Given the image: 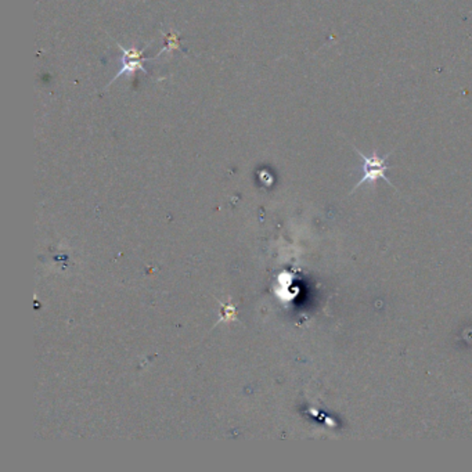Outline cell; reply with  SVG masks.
Instances as JSON below:
<instances>
[{"label":"cell","mask_w":472,"mask_h":472,"mask_svg":"<svg viewBox=\"0 0 472 472\" xmlns=\"http://www.w3.org/2000/svg\"><path fill=\"white\" fill-rule=\"evenodd\" d=\"M353 150L357 153V155L363 160L364 165H363V177L356 183V186L353 187V190L350 193H353L356 189H359L362 184H364L366 181L370 183H376L378 179L385 180L386 183L395 189V186L392 184V181L386 177L385 172L389 170V167L386 165V160L390 155V153H388L384 157L378 155V151L374 150L373 154L370 157H366L360 150H357L356 147H353Z\"/></svg>","instance_id":"cell-1"}]
</instances>
